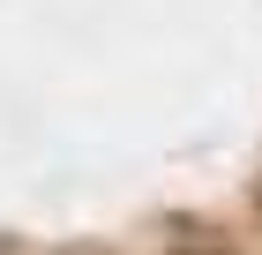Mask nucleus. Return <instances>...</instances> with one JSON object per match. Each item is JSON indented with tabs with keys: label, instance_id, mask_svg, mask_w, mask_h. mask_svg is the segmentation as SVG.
I'll return each mask as SVG.
<instances>
[{
	"label": "nucleus",
	"instance_id": "f257e3e1",
	"mask_svg": "<svg viewBox=\"0 0 262 255\" xmlns=\"http://www.w3.org/2000/svg\"><path fill=\"white\" fill-rule=\"evenodd\" d=\"M172 255H202V248H195V240H187V248H172ZM210 255H225V248H210Z\"/></svg>",
	"mask_w": 262,
	"mask_h": 255
}]
</instances>
